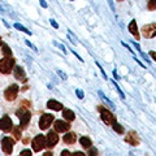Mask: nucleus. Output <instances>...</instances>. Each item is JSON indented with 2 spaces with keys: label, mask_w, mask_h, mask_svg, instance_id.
Wrapping results in <instances>:
<instances>
[{
  "label": "nucleus",
  "mask_w": 156,
  "mask_h": 156,
  "mask_svg": "<svg viewBox=\"0 0 156 156\" xmlns=\"http://www.w3.org/2000/svg\"><path fill=\"white\" fill-rule=\"evenodd\" d=\"M14 66V58L11 57H4L0 60V72L4 73V74H9L13 70Z\"/></svg>",
  "instance_id": "f257e3e1"
},
{
  "label": "nucleus",
  "mask_w": 156,
  "mask_h": 156,
  "mask_svg": "<svg viewBox=\"0 0 156 156\" xmlns=\"http://www.w3.org/2000/svg\"><path fill=\"white\" fill-rule=\"evenodd\" d=\"M31 146H33V150L35 151V152H39V151H42L43 148L46 147V136L42 135V134L37 135L35 138L33 139Z\"/></svg>",
  "instance_id": "f03ea898"
},
{
  "label": "nucleus",
  "mask_w": 156,
  "mask_h": 156,
  "mask_svg": "<svg viewBox=\"0 0 156 156\" xmlns=\"http://www.w3.org/2000/svg\"><path fill=\"white\" fill-rule=\"evenodd\" d=\"M17 117L20 119V124H21V126H25L29 124V121H30V111L26 109V108H20L17 112H16Z\"/></svg>",
  "instance_id": "7ed1b4c3"
},
{
  "label": "nucleus",
  "mask_w": 156,
  "mask_h": 156,
  "mask_svg": "<svg viewBox=\"0 0 156 156\" xmlns=\"http://www.w3.org/2000/svg\"><path fill=\"white\" fill-rule=\"evenodd\" d=\"M98 109H99L100 115H101V120H103L107 125H112V124L115 122L113 115H112L107 108H104V107H98Z\"/></svg>",
  "instance_id": "20e7f679"
},
{
  "label": "nucleus",
  "mask_w": 156,
  "mask_h": 156,
  "mask_svg": "<svg viewBox=\"0 0 156 156\" xmlns=\"http://www.w3.org/2000/svg\"><path fill=\"white\" fill-rule=\"evenodd\" d=\"M13 144H14V140H13V138H11V136H4L2 139V148L7 155L12 154Z\"/></svg>",
  "instance_id": "39448f33"
},
{
  "label": "nucleus",
  "mask_w": 156,
  "mask_h": 156,
  "mask_svg": "<svg viewBox=\"0 0 156 156\" xmlns=\"http://www.w3.org/2000/svg\"><path fill=\"white\" fill-rule=\"evenodd\" d=\"M55 120V117H53L52 115L50 113H44V115H42L41 117V120H39V128H41L42 130H44L47 128H50V125L52 124V121Z\"/></svg>",
  "instance_id": "423d86ee"
},
{
  "label": "nucleus",
  "mask_w": 156,
  "mask_h": 156,
  "mask_svg": "<svg viewBox=\"0 0 156 156\" xmlns=\"http://www.w3.org/2000/svg\"><path fill=\"white\" fill-rule=\"evenodd\" d=\"M17 94H18V86L17 85H12L9 86L8 89L5 90V92H4V96H5V99L12 101L17 98Z\"/></svg>",
  "instance_id": "0eeeda50"
},
{
  "label": "nucleus",
  "mask_w": 156,
  "mask_h": 156,
  "mask_svg": "<svg viewBox=\"0 0 156 156\" xmlns=\"http://www.w3.org/2000/svg\"><path fill=\"white\" fill-rule=\"evenodd\" d=\"M58 142V136L57 134L55 133V131H50L47 135V138H46V146L48 148H52V147H55V146L57 144Z\"/></svg>",
  "instance_id": "6e6552de"
},
{
  "label": "nucleus",
  "mask_w": 156,
  "mask_h": 156,
  "mask_svg": "<svg viewBox=\"0 0 156 156\" xmlns=\"http://www.w3.org/2000/svg\"><path fill=\"white\" fill-rule=\"evenodd\" d=\"M69 129H70V125L66 121H62V120L55 121V130L57 133H66Z\"/></svg>",
  "instance_id": "1a4fd4ad"
},
{
  "label": "nucleus",
  "mask_w": 156,
  "mask_h": 156,
  "mask_svg": "<svg viewBox=\"0 0 156 156\" xmlns=\"http://www.w3.org/2000/svg\"><path fill=\"white\" fill-rule=\"evenodd\" d=\"M12 129V120L11 117L8 116H4L0 119V130L3 131H11Z\"/></svg>",
  "instance_id": "9d476101"
},
{
  "label": "nucleus",
  "mask_w": 156,
  "mask_h": 156,
  "mask_svg": "<svg viewBox=\"0 0 156 156\" xmlns=\"http://www.w3.org/2000/svg\"><path fill=\"white\" fill-rule=\"evenodd\" d=\"M13 73H14V77H16L18 81H21V82H26V81H27L23 68L18 66V65H14V66H13Z\"/></svg>",
  "instance_id": "9b49d317"
},
{
  "label": "nucleus",
  "mask_w": 156,
  "mask_h": 156,
  "mask_svg": "<svg viewBox=\"0 0 156 156\" xmlns=\"http://www.w3.org/2000/svg\"><path fill=\"white\" fill-rule=\"evenodd\" d=\"M156 34V25L155 23H150L143 27V35L144 38H154Z\"/></svg>",
  "instance_id": "f8f14e48"
},
{
  "label": "nucleus",
  "mask_w": 156,
  "mask_h": 156,
  "mask_svg": "<svg viewBox=\"0 0 156 156\" xmlns=\"http://www.w3.org/2000/svg\"><path fill=\"white\" fill-rule=\"evenodd\" d=\"M125 140L129 144H133V146L139 144V138H138V135H136L135 131H129L128 135H126V138H125Z\"/></svg>",
  "instance_id": "ddd939ff"
},
{
  "label": "nucleus",
  "mask_w": 156,
  "mask_h": 156,
  "mask_svg": "<svg viewBox=\"0 0 156 156\" xmlns=\"http://www.w3.org/2000/svg\"><path fill=\"white\" fill-rule=\"evenodd\" d=\"M47 107H48V109H53V111H61L62 109V104L58 103V101H56V100H53V99L48 100Z\"/></svg>",
  "instance_id": "4468645a"
},
{
  "label": "nucleus",
  "mask_w": 156,
  "mask_h": 156,
  "mask_svg": "<svg viewBox=\"0 0 156 156\" xmlns=\"http://www.w3.org/2000/svg\"><path fill=\"white\" fill-rule=\"evenodd\" d=\"M129 31H130V33L135 37V39H138V38H139V33H138V27H136V22H135V20H133V21H130V23H129Z\"/></svg>",
  "instance_id": "2eb2a0df"
},
{
  "label": "nucleus",
  "mask_w": 156,
  "mask_h": 156,
  "mask_svg": "<svg viewBox=\"0 0 156 156\" xmlns=\"http://www.w3.org/2000/svg\"><path fill=\"white\" fill-rule=\"evenodd\" d=\"M61 111H62V117H64V120L73 121L76 119V115L73 111H70V109H61Z\"/></svg>",
  "instance_id": "dca6fc26"
},
{
  "label": "nucleus",
  "mask_w": 156,
  "mask_h": 156,
  "mask_svg": "<svg viewBox=\"0 0 156 156\" xmlns=\"http://www.w3.org/2000/svg\"><path fill=\"white\" fill-rule=\"evenodd\" d=\"M76 134L74 133H66L65 135H64V138H62V140L66 143V144H73L76 142Z\"/></svg>",
  "instance_id": "f3484780"
},
{
  "label": "nucleus",
  "mask_w": 156,
  "mask_h": 156,
  "mask_svg": "<svg viewBox=\"0 0 156 156\" xmlns=\"http://www.w3.org/2000/svg\"><path fill=\"white\" fill-rule=\"evenodd\" d=\"M80 143L83 148H90L91 147V139L89 138V136H82V138L80 139Z\"/></svg>",
  "instance_id": "a211bd4d"
},
{
  "label": "nucleus",
  "mask_w": 156,
  "mask_h": 156,
  "mask_svg": "<svg viewBox=\"0 0 156 156\" xmlns=\"http://www.w3.org/2000/svg\"><path fill=\"white\" fill-rule=\"evenodd\" d=\"M13 27L14 29H17V30H20V31H23V33H26V34H29V35H31V31L30 30H27V29L23 26V25H21V23H18V22H16L13 25Z\"/></svg>",
  "instance_id": "6ab92c4d"
},
{
  "label": "nucleus",
  "mask_w": 156,
  "mask_h": 156,
  "mask_svg": "<svg viewBox=\"0 0 156 156\" xmlns=\"http://www.w3.org/2000/svg\"><path fill=\"white\" fill-rule=\"evenodd\" d=\"M98 94H99V96L101 98V99H103V101H105V103H107V104H108V105L111 107V108H112V109H115V104H113V103H112V101H111V100L108 99V98H107V96H105V95L103 94V92H101V91H99V92H98Z\"/></svg>",
  "instance_id": "aec40b11"
},
{
  "label": "nucleus",
  "mask_w": 156,
  "mask_h": 156,
  "mask_svg": "<svg viewBox=\"0 0 156 156\" xmlns=\"http://www.w3.org/2000/svg\"><path fill=\"white\" fill-rule=\"evenodd\" d=\"M2 51H3V55L5 56V57H11V56H12V51H11V48H9L7 44H3Z\"/></svg>",
  "instance_id": "412c9836"
},
{
  "label": "nucleus",
  "mask_w": 156,
  "mask_h": 156,
  "mask_svg": "<svg viewBox=\"0 0 156 156\" xmlns=\"http://www.w3.org/2000/svg\"><path fill=\"white\" fill-rule=\"evenodd\" d=\"M112 83H113V86H115V89H116V91L117 92H119V95L121 96V99H124L125 100V94H124V92H122V90H121L120 89V86L119 85H117V82L113 80V81H112Z\"/></svg>",
  "instance_id": "4be33fe9"
},
{
  "label": "nucleus",
  "mask_w": 156,
  "mask_h": 156,
  "mask_svg": "<svg viewBox=\"0 0 156 156\" xmlns=\"http://www.w3.org/2000/svg\"><path fill=\"white\" fill-rule=\"evenodd\" d=\"M112 126H113V129H115L119 134H122V133H124V128H122V126H121L119 122H116V121H115V122L112 124Z\"/></svg>",
  "instance_id": "5701e85b"
},
{
  "label": "nucleus",
  "mask_w": 156,
  "mask_h": 156,
  "mask_svg": "<svg viewBox=\"0 0 156 156\" xmlns=\"http://www.w3.org/2000/svg\"><path fill=\"white\" fill-rule=\"evenodd\" d=\"M13 134H14V138L20 139V138H21V129H20V128H14L13 129Z\"/></svg>",
  "instance_id": "b1692460"
},
{
  "label": "nucleus",
  "mask_w": 156,
  "mask_h": 156,
  "mask_svg": "<svg viewBox=\"0 0 156 156\" xmlns=\"http://www.w3.org/2000/svg\"><path fill=\"white\" fill-rule=\"evenodd\" d=\"M68 38H69V41L73 43V44H77V43H78V41H77L76 38H74V35H73V34H72V31H70V30L68 31Z\"/></svg>",
  "instance_id": "393cba45"
},
{
  "label": "nucleus",
  "mask_w": 156,
  "mask_h": 156,
  "mask_svg": "<svg viewBox=\"0 0 156 156\" xmlns=\"http://www.w3.org/2000/svg\"><path fill=\"white\" fill-rule=\"evenodd\" d=\"M53 44L57 46V47L60 48V50H61L62 52H64V53H66V48H65V46H64V44H61V43H58V42H53Z\"/></svg>",
  "instance_id": "a878e982"
},
{
  "label": "nucleus",
  "mask_w": 156,
  "mask_h": 156,
  "mask_svg": "<svg viewBox=\"0 0 156 156\" xmlns=\"http://www.w3.org/2000/svg\"><path fill=\"white\" fill-rule=\"evenodd\" d=\"M76 95L78 96V99H83V96H85L83 91L80 90V89H76Z\"/></svg>",
  "instance_id": "bb28decb"
},
{
  "label": "nucleus",
  "mask_w": 156,
  "mask_h": 156,
  "mask_svg": "<svg viewBox=\"0 0 156 156\" xmlns=\"http://www.w3.org/2000/svg\"><path fill=\"white\" fill-rule=\"evenodd\" d=\"M31 155V151L30 150H23L20 152V156H30Z\"/></svg>",
  "instance_id": "cd10ccee"
},
{
  "label": "nucleus",
  "mask_w": 156,
  "mask_h": 156,
  "mask_svg": "<svg viewBox=\"0 0 156 156\" xmlns=\"http://www.w3.org/2000/svg\"><path fill=\"white\" fill-rule=\"evenodd\" d=\"M25 43H26V44H27L29 47H30V48H31V50H33V51H35V52H38V50H37V47H35V46H34V44H33V43H31L30 41H25Z\"/></svg>",
  "instance_id": "c85d7f7f"
},
{
  "label": "nucleus",
  "mask_w": 156,
  "mask_h": 156,
  "mask_svg": "<svg viewBox=\"0 0 156 156\" xmlns=\"http://www.w3.org/2000/svg\"><path fill=\"white\" fill-rule=\"evenodd\" d=\"M57 74L60 76V78H62V80H68V76H66V73H64V72H61V70H57Z\"/></svg>",
  "instance_id": "c756f323"
},
{
  "label": "nucleus",
  "mask_w": 156,
  "mask_h": 156,
  "mask_svg": "<svg viewBox=\"0 0 156 156\" xmlns=\"http://www.w3.org/2000/svg\"><path fill=\"white\" fill-rule=\"evenodd\" d=\"M156 7H155V0H150V3H148V9L150 11H154Z\"/></svg>",
  "instance_id": "7c9ffc66"
},
{
  "label": "nucleus",
  "mask_w": 156,
  "mask_h": 156,
  "mask_svg": "<svg viewBox=\"0 0 156 156\" xmlns=\"http://www.w3.org/2000/svg\"><path fill=\"white\" fill-rule=\"evenodd\" d=\"M50 23L52 25V27H53V29H58V23H57L53 18H51V20H50Z\"/></svg>",
  "instance_id": "2f4dec72"
},
{
  "label": "nucleus",
  "mask_w": 156,
  "mask_h": 156,
  "mask_svg": "<svg viewBox=\"0 0 156 156\" xmlns=\"http://www.w3.org/2000/svg\"><path fill=\"white\" fill-rule=\"evenodd\" d=\"M96 65H98V68H99V69H100L101 74H103V77H104V80H107V74H105V72H104V69L100 66V64H99V62H98V61H96Z\"/></svg>",
  "instance_id": "473e14b6"
},
{
  "label": "nucleus",
  "mask_w": 156,
  "mask_h": 156,
  "mask_svg": "<svg viewBox=\"0 0 156 156\" xmlns=\"http://www.w3.org/2000/svg\"><path fill=\"white\" fill-rule=\"evenodd\" d=\"M72 52H73V55H74V56H76V57H77V58H78V60H80V61H83V58H82L80 55H78V53H77L76 51H73V48H72Z\"/></svg>",
  "instance_id": "72a5a7b5"
},
{
  "label": "nucleus",
  "mask_w": 156,
  "mask_h": 156,
  "mask_svg": "<svg viewBox=\"0 0 156 156\" xmlns=\"http://www.w3.org/2000/svg\"><path fill=\"white\" fill-rule=\"evenodd\" d=\"M64 155V156H69V155H72V152H69L68 150H64V151H61V156Z\"/></svg>",
  "instance_id": "f704fd0d"
},
{
  "label": "nucleus",
  "mask_w": 156,
  "mask_h": 156,
  "mask_svg": "<svg viewBox=\"0 0 156 156\" xmlns=\"http://www.w3.org/2000/svg\"><path fill=\"white\" fill-rule=\"evenodd\" d=\"M89 155H98V150H96V148H91L90 152H89Z\"/></svg>",
  "instance_id": "c9c22d12"
},
{
  "label": "nucleus",
  "mask_w": 156,
  "mask_h": 156,
  "mask_svg": "<svg viewBox=\"0 0 156 156\" xmlns=\"http://www.w3.org/2000/svg\"><path fill=\"white\" fill-rule=\"evenodd\" d=\"M39 3H41V5H42L43 8H47V7H48L47 3H46V0H39Z\"/></svg>",
  "instance_id": "e433bc0d"
},
{
  "label": "nucleus",
  "mask_w": 156,
  "mask_h": 156,
  "mask_svg": "<svg viewBox=\"0 0 156 156\" xmlns=\"http://www.w3.org/2000/svg\"><path fill=\"white\" fill-rule=\"evenodd\" d=\"M150 56H151V57H152V58H154V60H156V53H155L154 51H151V52H150Z\"/></svg>",
  "instance_id": "4c0bfd02"
},
{
  "label": "nucleus",
  "mask_w": 156,
  "mask_h": 156,
  "mask_svg": "<svg viewBox=\"0 0 156 156\" xmlns=\"http://www.w3.org/2000/svg\"><path fill=\"white\" fill-rule=\"evenodd\" d=\"M113 77H115V80H119V76H117V72L113 70Z\"/></svg>",
  "instance_id": "58836bf2"
},
{
  "label": "nucleus",
  "mask_w": 156,
  "mask_h": 156,
  "mask_svg": "<svg viewBox=\"0 0 156 156\" xmlns=\"http://www.w3.org/2000/svg\"><path fill=\"white\" fill-rule=\"evenodd\" d=\"M23 105H25V107H30V103H29V101H23V103H22Z\"/></svg>",
  "instance_id": "ea45409f"
},
{
  "label": "nucleus",
  "mask_w": 156,
  "mask_h": 156,
  "mask_svg": "<svg viewBox=\"0 0 156 156\" xmlns=\"http://www.w3.org/2000/svg\"><path fill=\"white\" fill-rule=\"evenodd\" d=\"M51 155H52L51 152H46V154H44V156H51Z\"/></svg>",
  "instance_id": "a19ab883"
},
{
  "label": "nucleus",
  "mask_w": 156,
  "mask_h": 156,
  "mask_svg": "<svg viewBox=\"0 0 156 156\" xmlns=\"http://www.w3.org/2000/svg\"><path fill=\"white\" fill-rule=\"evenodd\" d=\"M0 12H3V13H4V8H3V7H0Z\"/></svg>",
  "instance_id": "79ce46f5"
},
{
  "label": "nucleus",
  "mask_w": 156,
  "mask_h": 156,
  "mask_svg": "<svg viewBox=\"0 0 156 156\" xmlns=\"http://www.w3.org/2000/svg\"><path fill=\"white\" fill-rule=\"evenodd\" d=\"M0 43H2V38H0Z\"/></svg>",
  "instance_id": "37998d69"
},
{
  "label": "nucleus",
  "mask_w": 156,
  "mask_h": 156,
  "mask_svg": "<svg viewBox=\"0 0 156 156\" xmlns=\"http://www.w3.org/2000/svg\"><path fill=\"white\" fill-rule=\"evenodd\" d=\"M119 2H122V0H119Z\"/></svg>",
  "instance_id": "c03bdc74"
},
{
  "label": "nucleus",
  "mask_w": 156,
  "mask_h": 156,
  "mask_svg": "<svg viewBox=\"0 0 156 156\" xmlns=\"http://www.w3.org/2000/svg\"><path fill=\"white\" fill-rule=\"evenodd\" d=\"M70 2H72V0H70Z\"/></svg>",
  "instance_id": "a18cd8bd"
}]
</instances>
